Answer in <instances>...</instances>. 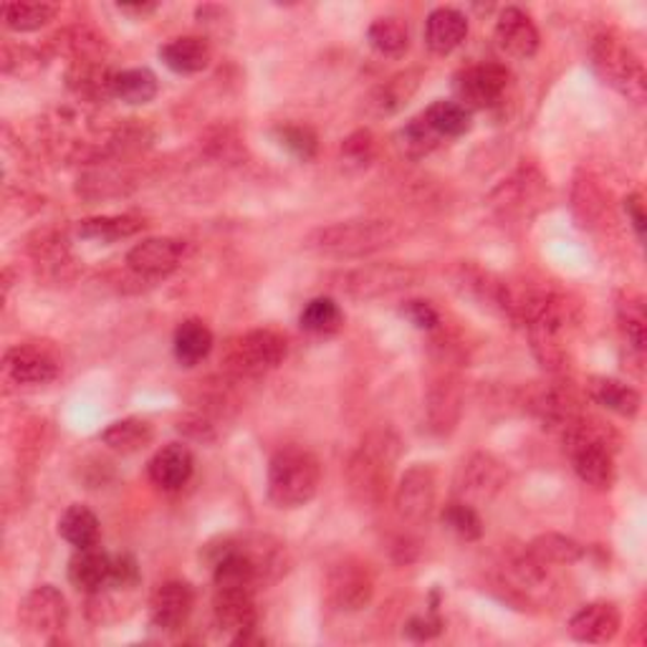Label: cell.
Instances as JSON below:
<instances>
[{"label": "cell", "instance_id": "obj_1", "mask_svg": "<svg viewBox=\"0 0 647 647\" xmlns=\"http://www.w3.org/2000/svg\"><path fill=\"white\" fill-rule=\"evenodd\" d=\"M399 241V228L390 220H342L307 236V249L334 259H364Z\"/></svg>", "mask_w": 647, "mask_h": 647}, {"label": "cell", "instance_id": "obj_2", "mask_svg": "<svg viewBox=\"0 0 647 647\" xmlns=\"http://www.w3.org/2000/svg\"><path fill=\"white\" fill-rule=\"evenodd\" d=\"M322 486V466L314 453L289 445L268 463V499L278 508H301Z\"/></svg>", "mask_w": 647, "mask_h": 647}, {"label": "cell", "instance_id": "obj_3", "mask_svg": "<svg viewBox=\"0 0 647 647\" xmlns=\"http://www.w3.org/2000/svg\"><path fill=\"white\" fill-rule=\"evenodd\" d=\"M592 67L604 84H610L614 92L630 101L643 104L647 94V76L643 61L614 36L597 38L592 46Z\"/></svg>", "mask_w": 647, "mask_h": 647}, {"label": "cell", "instance_id": "obj_4", "mask_svg": "<svg viewBox=\"0 0 647 647\" xmlns=\"http://www.w3.org/2000/svg\"><path fill=\"white\" fill-rule=\"evenodd\" d=\"M289 345L274 330H251L228 342L223 364L236 378H261L286 359Z\"/></svg>", "mask_w": 647, "mask_h": 647}, {"label": "cell", "instance_id": "obj_5", "mask_svg": "<svg viewBox=\"0 0 647 647\" xmlns=\"http://www.w3.org/2000/svg\"><path fill=\"white\" fill-rule=\"evenodd\" d=\"M397 441L390 433H374L349 463V483L367 501H380L397 460Z\"/></svg>", "mask_w": 647, "mask_h": 647}, {"label": "cell", "instance_id": "obj_6", "mask_svg": "<svg viewBox=\"0 0 647 647\" xmlns=\"http://www.w3.org/2000/svg\"><path fill=\"white\" fill-rule=\"evenodd\" d=\"M420 274L410 266L397 263H372L339 276V289L355 299H378L387 293L403 291L407 286L418 284Z\"/></svg>", "mask_w": 647, "mask_h": 647}, {"label": "cell", "instance_id": "obj_7", "mask_svg": "<svg viewBox=\"0 0 647 647\" xmlns=\"http://www.w3.org/2000/svg\"><path fill=\"white\" fill-rule=\"evenodd\" d=\"M511 84V71L503 67V63L489 61V63H476V67L463 69L458 76H455L453 89L458 104H463L468 111L474 109H489L493 104L506 94Z\"/></svg>", "mask_w": 647, "mask_h": 647}, {"label": "cell", "instance_id": "obj_8", "mask_svg": "<svg viewBox=\"0 0 647 647\" xmlns=\"http://www.w3.org/2000/svg\"><path fill=\"white\" fill-rule=\"evenodd\" d=\"M326 592H330L332 604L342 612H357L370 604L374 595V579L367 564L347 559L337 566H332L326 577Z\"/></svg>", "mask_w": 647, "mask_h": 647}, {"label": "cell", "instance_id": "obj_9", "mask_svg": "<svg viewBox=\"0 0 647 647\" xmlns=\"http://www.w3.org/2000/svg\"><path fill=\"white\" fill-rule=\"evenodd\" d=\"M438 501V478L430 466H412L405 470L397 486L395 506L399 518L410 524H420L433 514Z\"/></svg>", "mask_w": 647, "mask_h": 647}, {"label": "cell", "instance_id": "obj_10", "mask_svg": "<svg viewBox=\"0 0 647 647\" xmlns=\"http://www.w3.org/2000/svg\"><path fill=\"white\" fill-rule=\"evenodd\" d=\"M19 618L23 622V627H28L31 633L51 637L67 627V620H69L67 597H63L53 585H41L31 589L26 599H23Z\"/></svg>", "mask_w": 647, "mask_h": 647}, {"label": "cell", "instance_id": "obj_11", "mask_svg": "<svg viewBox=\"0 0 647 647\" xmlns=\"http://www.w3.org/2000/svg\"><path fill=\"white\" fill-rule=\"evenodd\" d=\"M506 468L489 453H476L463 463L458 478V496L474 506L478 501H491L506 486Z\"/></svg>", "mask_w": 647, "mask_h": 647}, {"label": "cell", "instance_id": "obj_12", "mask_svg": "<svg viewBox=\"0 0 647 647\" xmlns=\"http://www.w3.org/2000/svg\"><path fill=\"white\" fill-rule=\"evenodd\" d=\"M195 607V592L188 582H165L159 585L149 599V618L152 625L159 630H180L190 620Z\"/></svg>", "mask_w": 647, "mask_h": 647}, {"label": "cell", "instance_id": "obj_13", "mask_svg": "<svg viewBox=\"0 0 647 647\" xmlns=\"http://www.w3.org/2000/svg\"><path fill=\"white\" fill-rule=\"evenodd\" d=\"M213 614L218 627L233 635L236 645L245 635H251L255 630V622H259L253 592H243V589H215Z\"/></svg>", "mask_w": 647, "mask_h": 647}, {"label": "cell", "instance_id": "obj_14", "mask_svg": "<svg viewBox=\"0 0 647 647\" xmlns=\"http://www.w3.org/2000/svg\"><path fill=\"white\" fill-rule=\"evenodd\" d=\"M182 255H185V243L178 238H147L127 253V263L134 274L159 278L172 274L182 263Z\"/></svg>", "mask_w": 647, "mask_h": 647}, {"label": "cell", "instance_id": "obj_15", "mask_svg": "<svg viewBox=\"0 0 647 647\" xmlns=\"http://www.w3.org/2000/svg\"><path fill=\"white\" fill-rule=\"evenodd\" d=\"M496 41L501 51L508 53L511 59L526 61L539 51V28L534 26L529 13H524L516 5H508L499 13Z\"/></svg>", "mask_w": 647, "mask_h": 647}, {"label": "cell", "instance_id": "obj_16", "mask_svg": "<svg viewBox=\"0 0 647 647\" xmlns=\"http://www.w3.org/2000/svg\"><path fill=\"white\" fill-rule=\"evenodd\" d=\"M5 372L19 385H49L59 374V362L51 351L36 345H19L5 351Z\"/></svg>", "mask_w": 647, "mask_h": 647}, {"label": "cell", "instance_id": "obj_17", "mask_svg": "<svg viewBox=\"0 0 647 647\" xmlns=\"http://www.w3.org/2000/svg\"><path fill=\"white\" fill-rule=\"evenodd\" d=\"M622 618L612 602H589L574 612L570 620V635L579 643H610L620 633Z\"/></svg>", "mask_w": 647, "mask_h": 647}, {"label": "cell", "instance_id": "obj_18", "mask_svg": "<svg viewBox=\"0 0 647 647\" xmlns=\"http://www.w3.org/2000/svg\"><path fill=\"white\" fill-rule=\"evenodd\" d=\"M193 470H195V458L188 445L182 443H170L165 445V448H159L155 455H152L147 466L149 481L159 486L163 491L182 489V486L193 478Z\"/></svg>", "mask_w": 647, "mask_h": 647}, {"label": "cell", "instance_id": "obj_19", "mask_svg": "<svg viewBox=\"0 0 647 647\" xmlns=\"http://www.w3.org/2000/svg\"><path fill=\"white\" fill-rule=\"evenodd\" d=\"M468 19L458 8H435L426 21V44L438 56H448L466 41Z\"/></svg>", "mask_w": 647, "mask_h": 647}, {"label": "cell", "instance_id": "obj_20", "mask_svg": "<svg viewBox=\"0 0 647 647\" xmlns=\"http://www.w3.org/2000/svg\"><path fill=\"white\" fill-rule=\"evenodd\" d=\"M111 577V556L97 547L76 549L69 562V582L79 592L97 595L109 585Z\"/></svg>", "mask_w": 647, "mask_h": 647}, {"label": "cell", "instance_id": "obj_21", "mask_svg": "<svg viewBox=\"0 0 647 647\" xmlns=\"http://www.w3.org/2000/svg\"><path fill=\"white\" fill-rule=\"evenodd\" d=\"M211 44L203 36H180L172 38L159 49V59L175 74H197L211 63Z\"/></svg>", "mask_w": 647, "mask_h": 647}, {"label": "cell", "instance_id": "obj_22", "mask_svg": "<svg viewBox=\"0 0 647 647\" xmlns=\"http://www.w3.org/2000/svg\"><path fill=\"white\" fill-rule=\"evenodd\" d=\"M172 349L182 367H195L211 355L213 332L207 330V324L200 322V319H188V322H182L178 330H175Z\"/></svg>", "mask_w": 647, "mask_h": 647}, {"label": "cell", "instance_id": "obj_23", "mask_svg": "<svg viewBox=\"0 0 647 647\" xmlns=\"http://www.w3.org/2000/svg\"><path fill=\"white\" fill-rule=\"evenodd\" d=\"M589 395H592L595 403H599L607 410L614 415H622V418H635L640 412V393L633 390L625 382L612 380V378H595L589 382Z\"/></svg>", "mask_w": 647, "mask_h": 647}, {"label": "cell", "instance_id": "obj_24", "mask_svg": "<svg viewBox=\"0 0 647 647\" xmlns=\"http://www.w3.org/2000/svg\"><path fill=\"white\" fill-rule=\"evenodd\" d=\"M157 76L149 69H124L111 79V97L130 107H145L157 97Z\"/></svg>", "mask_w": 647, "mask_h": 647}, {"label": "cell", "instance_id": "obj_25", "mask_svg": "<svg viewBox=\"0 0 647 647\" xmlns=\"http://www.w3.org/2000/svg\"><path fill=\"white\" fill-rule=\"evenodd\" d=\"M59 534L74 549H86L99 544V518L92 508L74 503L63 511L59 518Z\"/></svg>", "mask_w": 647, "mask_h": 647}, {"label": "cell", "instance_id": "obj_26", "mask_svg": "<svg viewBox=\"0 0 647 647\" xmlns=\"http://www.w3.org/2000/svg\"><path fill=\"white\" fill-rule=\"evenodd\" d=\"M367 41L380 56H390V59H399L407 49H410V28L397 15H385L378 19L367 28Z\"/></svg>", "mask_w": 647, "mask_h": 647}, {"label": "cell", "instance_id": "obj_27", "mask_svg": "<svg viewBox=\"0 0 647 647\" xmlns=\"http://www.w3.org/2000/svg\"><path fill=\"white\" fill-rule=\"evenodd\" d=\"M422 119H426L438 137H463L474 127V111H468L458 101L430 104Z\"/></svg>", "mask_w": 647, "mask_h": 647}, {"label": "cell", "instance_id": "obj_28", "mask_svg": "<svg viewBox=\"0 0 647 647\" xmlns=\"http://www.w3.org/2000/svg\"><path fill=\"white\" fill-rule=\"evenodd\" d=\"M152 426L142 418H124L111 422L101 433V443L117 453H137L152 443Z\"/></svg>", "mask_w": 647, "mask_h": 647}, {"label": "cell", "instance_id": "obj_29", "mask_svg": "<svg viewBox=\"0 0 647 647\" xmlns=\"http://www.w3.org/2000/svg\"><path fill=\"white\" fill-rule=\"evenodd\" d=\"M145 228V220L134 218V215H101V218H86L79 226V236L89 238V241L115 243L122 238L137 236Z\"/></svg>", "mask_w": 647, "mask_h": 647}, {"label": "cell", "instance_id": "obj_30", "mask_svg": "<svg viewBox=\"0 0 647 647\" xmlns=\"http://www.w3.org/2000/svg\"><path fill=\"white\" fill-rule=\"evenodd\" d=\"M53 15H56V5L44 3V0H26V3L3 5L5 28L15 31V34H31V31L44 28Z\"/></svg>", "mask_w": 647, "mask_h": 647}, {"label": "cell", "instance_id": "obj_31", "mask_svg": "<svg viewBox=\"0 0 647 647\" xmlns=\"http://www.w3.org/2000/svg\"><path fill=\"white\" fill-rule=\"evenodd\" d=\"M299 324L303 332L309 334H334L345 324V314H342L339 303L330 297H316L303 307Z\"/></svg>", "mask_w": 647, "mask_h": 647}, {"label": "cell", "instance_id": "obj_32", "mask_svg": "<svg viewBox=\"0 0 647 647\" xmlns=\"http://www.w3.org/2000/svg\"><path fill=\"white\" fill-rule=\"evenodd\" d=\"M529 551L539 559L541 564H574L579 562L585 549H582L577 541L570 537H562V534H544V537L534 539Z\"/></svg>", "mask_w": 647, "mask_h": 647}, {"label": "cell", "instance_id": "obj_33", "mask_svg": "<svg viewBox=\"0 0 647 647\" xmlns=\"http://www.w3.org/2000/svg\"><path fill=\"white\" fill-rule=\"evenodd\" d=\"M618 316L622 324V332L633 342L637 351L645 349L647 342V316H645V299L640 293H622L618 301Z\"/></svg>", "mask_w": 647, "mask_h": 647}, {"label": "cell", "instance_id": "obj_34", "mask_svg": "<svg viewBox=\"0 0 647 647\" xmlns=\"http://www.w3.org/2000/svg\"><path fill=\"white\" fill-rule=\"evenodd\" d=\"M443 524L466 541L481 539V534H483V522H481V516H478L476 506H470V503L460 501V499L448 503V506L443 508Z\"/></svg>", "mask_w": 647, "mask_h": 647}, {"label": "cell", "instance_id": "obj_35", "mask_svg": "<svg viewBox=\"0 0 647 647\" xmlns=\"http://www.w3.org/2000/svg\"><path fill=\"white\" fill-rule=\"evenodd\" d=\"M278 145H281L286 152H291L297 159H303V163H309V159H314L316 149H319V140L316 134L309 130V127H301V124H281L274 130Z\"/></svg>", "mask_w": 647, "mask_h": 647}, {"label": "cell", "instance_id": "obj_36", "mask_svg": "<svg viewBox=\"0 0 647 647\" xmlns=\"http://www.w3.org/2000/svg\"><path fill=\"white\" fill-rule=\"evenodd\" d=\"M407 84L410 86L415 84L410 82V74H399L395 79H390V82H385L372 92L370 107L378 111V115H395V111L403 107V104H407L410 94L415 92V89H405Z\"/></svg>", "mask_w": 647, "mask_h": 647}, {"label": "cell", "instance_id": "obj_37", "mask_svg": "<svg viewBox=\"0 0 647 647\" xmlns=\"http://www.w3.org/2000/svg\"><path fill=\"white\" fill-rule=\"evenodd\" d=\"M430 422H433L435 430L445 433V428H453L455 418H458V393L451 385L438 387L433 395H430Z\"/></svg>", "mask_w": 647, "mask_h": 647}, {"label": "cell", "instance_id": "obj_38", "mask_svg": "<svg viewBox=\"0 0 647 647\" xmlns=\"http://www.w3.org/2000/svg\"><path fill=\"white\" fill-rule=\"evenodd\" d=\"M140 566H137V559L130 556V554H119V556H111V577H109V585L111 589H119V592H130L140 585ZM104 587V589H107Z\"/></svg>", "mask_w": 647, "mask_h": 647}, {"label": "cell", "instance_id": "obj_39", "mask_svg": "<svg viewBox=\"0 0 647 647\" xmlns=\"http://www.w3.org/2000/svg\"><path fill=\"white\" fill-rule=\"evenodd\" d=\"M342 157H345L347 165H357V167H367L374 159V137L372 132L359 130L355 134H349L342 145Z\"/></svg>", "mask_w": 647, "mask_h": 647}, {"label": "cell", "instance_id": "obj_40", "mask_svg": "<svg viewBox=\"0 0 647 647\" xmlns=\"http://www.w3.org/2000/svg\"><path fill=\"white\" fill-rule=\"evenodd\" d=\"M403 316L410 322L412 326H418V330H435L438 324H441V316H438V311L433 309V303L430 301H422V299H412V301H405L403 307Z\"/></svg>", "mask_w": 647, "mask_h": 647}, {"label": "cell", "instance_id": "obj_41", "mask_svg": "<svg viewBox=\"0 0 647 647\" xmlns=\"http://www.w3.org/2000/svg\"><path fill=\"white\" fill-rule=\"evenodd\" d=\"M403 140L407 142V147L426 152V149H430V147L435 145L438 134L433 130H430V124L426 122V119L418 117V119H412V122L405 127V130H403Z\"/></svg>", "mask_w": 647, "mask_h": 647}, {"label": "cell", "instance_id": "obj_42", "mask_svg": "<svg viewBox=\"0 0 647 647\" xmlns=\"http://www.w3.org/2000/svg\"><path fill=\"white\" fill-rule=\"evenodd\" d=\"M443 622L438 618H415L407 622L405 635L412 637V640H433L435 635H441Z\"/></svg>", "mask_w": 647, "mask_h": 647}, {"label": "cell", "instance_id": "obj_43", "mask_svg": "<svg viewBox=\"0 0 647 647\" xmlns=\"http://www.w3.org/2000/svg\"><path fill=\"white\" fill-rule=\"evenodd\" d=\"M625 211H627V215H630V220H633V228H635L637 238H640V241H643V238H645V223H647L643 197H640V195H630V197L625 200Z\"/></svg>", "mask_w": 647, "mask_h": 647}, {"label": "cell", "instance_id": "obj_44", "mask_svg": "<svg viewBox=\"0 0 647 647\" xmlns=\"http://www.w3.org/2000/svg\"><path fill=\"white\" fill-rule=\"evenodd\" d=\"M119 11L142 15V19H145V15L157 11V3H119Z\"/></svg>", "mask_w": 647, "mask_h": 647}]
</instances>
